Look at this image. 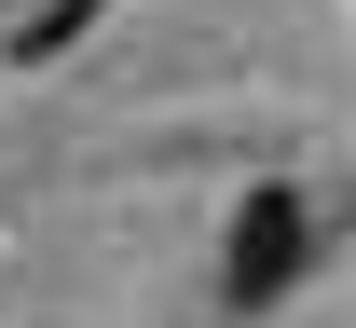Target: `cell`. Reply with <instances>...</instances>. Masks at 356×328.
<instances>
[{
  "instance_id": "cell-1",
  "label": "cell",
  "mask_w": 356,
  "mask_h": 328,
  "mask_svg": "<svg viewBox=\"0 0 356 328\" xmlns=\"http://www.w3.org/2000/svg\"><path fill=\"white\" fill-rule=\"evenodd\" d=\"M302 274H315V205H302V178H261L233 205V233H220V301L233 315H274Z\"/></svg>"
},
{
  "instance_id": "cell-2",
  "label": "cell",
  "mask_w": 356,
  "mask_h": 328,
  "mask_svg": "<svg viewBox=\"0 0 356 328\" xmlns=\"http://www.w3.org/2000/svg\"><path fill=\"white\" fill-rule=\"evenodd\" d=\"M83 28H96V0H42V14L14 28V69H42V55H69Z\"/></svg>"
}]
</instances>
